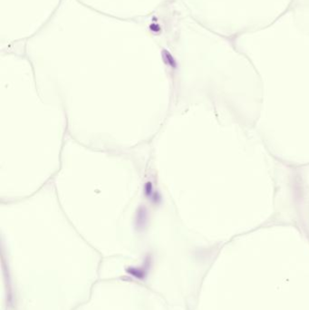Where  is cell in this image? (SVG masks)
Instances as JSON below:
<instances>
[]
</instances>
